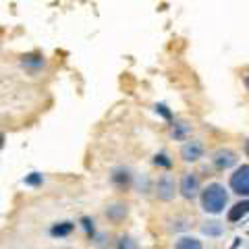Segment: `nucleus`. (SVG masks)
Instances as JSON below:
<instances>
[{"instance_id": "1", "label": "nucleus", "mask_w": 249, "mask_h": 249, "mask_svg": "<svg viewBox=\"0 0 249 249\" xmlns=\"http://www.w3.org/2000/svg\"><path fill=\"white\" fill-rule=\"evenodd\" d=\"M227 201H229V193L218 183L208 185L206 189L201 191V208H204V212H208V214H220L222 210L227 208Z\"/></svg>"}, {"instance_id": "2", "label": "nucleus", "mask_w": 249, "mask_h": 249, "mask_svg": "<svg viewBox=\"0 0 249 249\" xmlns=\"http://www.w3.org/2000/svg\"><path fill=\"white\" fill-rule=\"evenodd\" d=\"M231 189L239 196H249V166H239L231 175Z\"/></svg>"}, {"instance_id": "3", "label": "nucleus", "mask_w": 249, "mask_h": 249, "mask_svg": "<svg viewBox=\"0 0 249 249\" xmlns=\"http://www.w3.org/2000/svg\"><path fill=\"white\" fill-rule=\"evenodd\" d=\"M199 193H201V189H199V178H197V175L185 173L183 178H181V196L185 199H193V197H197Z\"/></svg>"}, {"instance_id": "4", "label": "nucleus", "mask_w": 249, "mask_h": 249, "mask_svg": "<svg viewBox=\"0 0 249 249\" xmlns=\"http://www.w3.org/2000/svg\"><path fill=\"white\" fill-rule=\"evenodd\" d=\"M156 196L162 201H170L175 197V181L170 175H162L158 185H156Z\"/></svg>"}, {"instance_id": "5", "label": "nucleus", "mask_w": 249, "mask_h": 249, "mask_svg": "<svg viewBox=\"0 0 249 249\" xmlns=\"http://www.w3.org/2000/svg\"><path fill=\"white\" fill-rule=\"evenodd\" d=\"M212 162H214V166H216L218 170H227V168H231V166L237 164V156H235V152L224 150V147H222V150H216V152H214Z\"/></svg>"}, {"instance_id": "6", "label": "nucleus", "mask_w": 249, "mask_h": 249, "mask_svg": "<svg viewBox=\"0 0 249 249\" xmlns=\"http://www.w3.org/2000/svg\"><path fill=\"white\" fill-rule=\"evenodd\" d=\"M201 156H204V143L193 139V142H187L183 147H181V158L185 162H197Z\"/></svg>"}, {"instance_id": "7", "label": "nucleus", "mask_w": 249, "mask_h": 249, "mask_svg": "<svg viewBox=\"0 0 249 249\" xmlns=\"http://www.w3.org/2000/svg\"><path fill=\"white\" fill-rule=\"evenodd\" d=\"M129 214V210L124 204H114L106 210V216H108V220H112V222H123L124 218H127Z\"/></svg>"}, {"instance_id": "8", "label": "nucleus", "mask_w": 249, "mask_h": 249, "mask_svg": "<svg viewBox=\"0 0 249 249\" xmlns=\"http://www.w3.org/2000/svg\"><path fill=\"white\" fill-rule=\"evenodd\" d=\"M247 214H249V199L239 201V204H235V206L229 210V220L231 222H237V220H241V218L247 216Z\"/></svg>"}, {"instance_id": "9", "label": "nucleus", "mask_w": 249, "mask_h": 249, "mask_svg": "<svg viewBox=\"0 0 249 249\" xmlns=\"http://www.w3.org/2000/svg\"><path fill=\"white\" fill-rule=\"evenodd\" d=\"M110 178H112V183L116 187H127L131 183V175H129L127 168H116V170H112V177Z\"/></svg>"}, {"instance_id": "10", "label": "nucleus", "mask_w": 249, "mask_h": 249, "mask_svg": "<svg viewBox=\"0 0 249 249\" xmlns=\"http://www.w3.org/2000/svg\"><path fill=\"white\" fill-rule=\"evenodd\" d=\"M75 229V224L73 222H60V224H54V227L50 229V235L52 237H67V235H71Z\"/></svg>"}, {"instance_id": "11", "label": "nucleus", "mask_w": 249, "mask_h": 249, "mask_svg": "<svg viewBox=\"0 0 249 249\" xmlns=\"http://www.w3.org/2000/svg\"><path fill=\"white\" fill-rule=\"evenodd\" d=\"M170 135H173L175 139H187L191 135V124L187 123H175L173 131H170Z\"/></svg>"}, {"instance_id": "12", "label": "nucleus", "mask_w": 249, "mask_h": 249, "mask_svg": "<svg viewBox=\"0 0 249 249\" xmlns=\"http://www.w3.org/2000/svg\"><path fill=\"white\" fill-rule=\"evenodd\" d=\"M222 231H224V227L220 222H216V220L204 222V227H201V232L208 235V237H218V235H222Z\"/></svg>"}, {"instance_id": "13", "label": "nucleus", "mask_w": 249, "mask_h": 249, "mask_svg": "<svg viewBox=\"0 0 249 249\" xmlns=\"http://www.w3.org/2000/svg\"><path fill=\"white\" fill-rule=\"evenodd\" d=\"M175 249H201V243L197 239H193V237H181L177 241Z\"/></svg>"}, {"instance_id": "14", "label": "nucleus", "mask_w": 249, "mask_h": 249, "mask_svg": "<svg viewBox=\"0 0 249 249\" xmlns=\"http://www.w3.org/2000/svg\"><path fill=\"white\" fill-rule=\"evenodd\" d=\"M23 65L25 67H44V58L42 56H34V54H29V56H23Z\"/></svg>"}, {"instance_id": "15", "label": "nucleus", "mask_w": 249, "mask_h": 249, "mask_svg": "<svg viewBox=\"0 0 249 249\" xmlns=\"http://www.w3.org/2000/svg\"><path fill=\"white\" fill-rule=\"evenodd\" d=\"M116 249H137V243L131 237H121L119 243H116Z\"/></svg>"}, {"instance_id": "16", "label": "nucleus", "mask_w": 249, "mask_h": 249, "mask_svg": "<svg viewBox=\"0 0 249 249\" xmlns=\"http://www.w3.org/2000/svg\"><path fill=\"white\" fill-rule=\"evenodd\" d=\"M154 164L164 166V168H170V166H173V162L168 160V156H166V154H158V156H156V158H154Z\"/></svg>"}, {"instance_id": "17", "label": "nucleus", "mask_w": 249, "mask_h": 249, "mask_svg": "<svg viewBox=\"0 0 249 249\" xmlns=\"http://www.w3.org/2000/svg\"><path fill=\"white\" fill-rule=\"evenodd\" d=\"M27 185H42V175L40 173H31L27 178H25Z\"/></svg>"}, {"instance_id": "18", "label": "nucleus", "mask_w": 249, "mask_h": 249, "mask_svg": "<svg viewBox=\"0 0 249 249\" xmlns=\"http://www.w3.org/2000/svg\"><path fill=\"white\" fill-rule=\"evenodd\" d=\"M156 112H160L164 119H168L170 121V112H168V108L164 106V104H156Z\"/></svg>"}, {"instance_id": "19", "label": "nucleus", "mask_w": 249, "mask_h": 249, "mask_svg": "<svg viewBox=\"0 0 249 249\" xmlns=\"http://www.w3.org/2000/svg\"><path fill=\"white\" fill-rule=\"evenodd\" d=\"M81 222H83V229L88 231V235H91V232H93V222L89 220V218H83Z\"/></svg>"}, {"instance_id": "20", "label": "nucleus", "mask_w": 249, "mask_h": 249, "mask_svg": "<svg viewBox=\"0 0 249 249\" xmlns=\"http://www.w3.org/2000/svg\"><path fill=\"white\" fill-rule=\"evenodd\" d=\"M243 83H245V88H247V91H249V73L243 77Z\"/></svg>"}, {"instance_id": "21", "label": "nucleus", "mask_w": 249, "mask_h": 249, "mask_svg": "<svg viewBox=\"0 0 249 249\" xmlns=\"http://www.w3.org/2000/svg\"><path fill=\"white\" fill-rule=\"evenodd\" d=\"M245 154L249 156V139H247V142H245Z\"/></svg>"}]
</instances>
